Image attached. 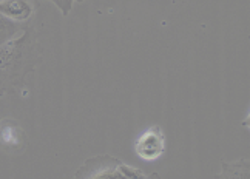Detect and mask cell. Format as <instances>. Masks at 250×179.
<instances>
[{"label":"cell","instance_id":"obj_1","mask_svg":"<svg viewBox=\"0 0 250 179\" xmlns=\"http://www.w3.org/2000/svg\"><path fill=\"white\" fill-rule=\"evenodd\" d=\"M43 50L31 28L0 45V93L25 85L26 76L42 62Z\"/></svg>","mask_w":250,"mask_h":179},{"label":"cell","instance_id":"obj_2","mask_svg":"<svg viewBox=\"0 0 250 179\" xmlns=\"http://www.w3.org/2000/svg\"><path fill=\"white\" fill-rule=\"evenodd\" d=\"M76 179H150L159 178L158 175L147 173L141 168L124 164L121 159L110 155L93 156L78 168L74 173Z\"/></svg>","mask_w":250,"mask_h":179},{"label":"cell","instance_id":"obj_3","mask_svg":"<svg viewBox=\"0 0 250 179\" xmlns=\"http://www.w3.org/2000/svg\"><path fill=\"white\" fill-rule=\"evenodd\" d=\"M134 152L144 161L153 162L166 152V133L159 125H151L142 131L134 142Z\"/></svg>","mask_w":250,"mask_h":179},{"label":"cell","instance_id":"obj_4","mask_svg":"<svg viewBox=\"0 0 250 179\" xmlns=\"http://www.w3.org/2000/svg\"><path fill=\"white\" fill-rule=\"evenodd\" d=\"M26 145V133L16 119H0V147L6 152H21Z\"/></svg>","mask_w":250,"mask_h":179},{"label":"cell","instance_id":"obj_5","mask_svg":"<svg viewBox=\"0 0 250 179\" xmlns=\"http://www.w3.org/2000/svg\"><path fill=\"white\" fill-rule=\"evenodd\" d=\"M39 0H0V14L9 20L26 26L36 14Z\"/></svg>","mask_w":250,"mask_h":179},{"label":"cell","instance_id":"obj_6","mask_svg":"<svg viewBox=\"0 0 250 179\" xmlns=\"http://www.w3.org/2000/svg\"><path fill=\"white\" fill-rule=\"evenodd\" d=\"M216 178L223 179H249L250 161L249 158H239L235 161H221V173Z\"/></svg>","mask_w":250,"mask_h":179},{"label":"cell","instance_id":"obj_7","mask_svg":"<svg viewBox=\"0 0 250 179\" xmlns=\"http://www.w3.org/2000/svg\"><path fill=\"white\" fill-rule=\"evenodd\" d=\"M26 26L16 23L13 20H9L5 16L0 14V45L11 40L13 37H16L17 34H21Z\"/></svg>","mask_w":250,"mask_h":179},{"label":"cell","instance_id":"obj_8","mask_svg":"<svg viewBox=\"0 0 250 179\" xmlns=\"http://www.w3.org/2000/svg\"><path fill=\"white\" fill-rule=\"evenodd\" d=\"M48 2H51L56 5V8L59 9V11L62 13V16H68L71 13V9H73V5L74 2H79V3H83L85 0H48Z\"/></svg>","mask_w":250,"mask_h":179}]
</instances>
